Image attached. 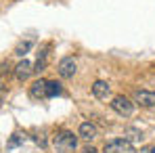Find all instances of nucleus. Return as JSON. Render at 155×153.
Segmentation results:
<instances>
[{
    "label": "nucleus",
    "mask_w": 155,
    "mask_h": 153,
    "mask_svg": "<svg viewBox=\"0 0 155 153\" xmlns=\"http://www.w3.org/2000/svg\"><path fill=\"white\" fill-rule=\"evenodd\" d=\"M8 74V65H0V97L4 92V76Z\"/></svg>",
    "instance_id": "obj_13"
},
{
    "label": "nucleus",
    "mask_w": 155,
    "mask_h": 153,
    "mask_svg": "<svg viewBox=\"0 0 155 153\" xmlns=\"http://www.w3.org/2000/svg\"><path fill=\"white\" fill-rule=\"evenodd\" d=\"M31 46H34V42H29V40H27V42H21V44H19V46L15 48V55H19V57H23V55H25V52L29 51Z\"/></svg>",
    "instance_id": "obj_12"
},
{
    "label": "nucleus",
    "mask_w": 155,
    "mask_h": 153,
    "mask_svg": "<svg viewBox=\"0 0 155 153\" xmlns=\"http://www.w3.org/2000/svg\"><path fill=\"white\" fill-rule=\"evenodd\" d=\"M109 105H111V109H113L117 115H122V118H130V115L134 113V103L130 101L128 97H124V95L113 97Z\"/></svg>",
    "instance_id": "obj_2"
},
{
    "label": "nucleus",
    "mask_w": 155,
    "mask_h": 153,
    "mask_svg": "<svg viewBox=\"0 0 155 153\" xmlns=\"http://www.w3.org/2000/svg\"><path fill=\"white\" fill-rule=\"evenodd\" d=\"M78 136L84 138V141H94L99 136V128L94 126L92 122H82L80 124V130H78Z\"/></svg>",
    "instance_id": "obj_6"
},
{
    "label": "nucleus",
    "mask_w": 155,
    "mask_h": 153,
    "mask_svg": "<svg viewBox=\"0 0 155 153\" xmlns=\"http://www.w3.org/2000/svg\"><path fill=\"white\" fill-rule=\"evenodd\" d=\"M46 59H48V46H44L42 51L38 52V61H36V65H34V72H42V69H46Z\"/></svg>",
    "instance_id": "obj_11"
},
{
    "label": "nucleus",
    "mask_w": 155,
    "mask_h": 153,
    "mask_svg": "<svg viewBox=\"0 0 155 153\" xmlns=\"http://www.w3.org/2000/svg\"><path fill=\"white\" fill-rule=\"evenodd\" d=\"M63 92V86H61V82H54V80H46V97L51 99V97H59Z\"/></svg>",
    "instance_id": "obj_10"
},
{
    "label": "nucleus",
    "mask_w": 155,
    "mask_h": 153,
    "mask_svg": "<svg viewBox=\"0 0 155 153\" xmlns=\"http://www.w3.org/2000/svg\"><path fill=\"white\" fill-rule=\"evenodd\" d=\"M103 153H134V147L128 138H111L105 143Z\"/></svg>",
    "instance_id": "obj_3"
},
{
    "label": "nucleus",
    "mask_w": 155,
    "mask_h": 153,
    "mask_svg": "<svg viewBox=\"0 0 155 153\" xmlns=\"http://www.w3.org/2000/svg\"><path fill=\"white\" fill-rule=\"evenodd\" d=\"M140 153H155V145H149V147H145Z\"/></svg>",
    "instance_id": "obj_15"
},
{
    "label": "nucleus",
    "mask_w": 155,
    "mask_h": 153,
    "mask_svg": "<svg viewBox=\"0 0 155 153\" xmlns=\"http://www.w3.org/2000/svg\"><path fill=\"white\" fill-rule=\"evenodd\" d=\"M34 74V65L27 61V59H23V61H19L17 65H15V78L19 80V82H25L27 78Z\"/></svg>",
    "instance_id": "obj_7"
},
{
    "label": "nucleus",
    "mask_w": 155,
    "mask_h": 153,
    "mask_svg": "<svg viewBox=\"0 0 155 153\" xmlns=\"http://www.w3.org/2000/svg\"><path fill=\"white\" fill-rule=\"evenodd\" d=\"M52 145H54L57 153H74L78 149V134L69 132V130H61L52 138Z\"/></svg>",
    "instance_id": "obj_1"
},
{
    "label": "nucleus",
    "mask_w": 155,
    "mask_h": 153,
    "mask_svg": "<svg viewBox=\"0 0 155 153\" xmlns=\"http://www.w3.org/2000/svg\"><path fill=\"white\" fill-rule=\"evenodd\" d=\"M29 95L34 97V99H48L46 97V80H36L31 86H29Z\"/></svg>",
    "instance_id": "obj_9"
},
{
    "label": "nucleus",
    "mask_w": 155,
    "mask_h": 153,
    "mask_svg": "<svg viewBox=\"0 0 155 153\" xmlns=\"http://www.w3.org/2000/svg\"><path fill=\"white\" fill-rule=\"evenodd\" d=\"M57 72H59V76L63 78V80H71L78 72L76 59H74V57H63V59L59 61V65H57Z\"/></svg>",
    "instance_id": "obj_4"
},
{
    "label": "nucleus",
    "mask_w": 155,
    "mask_h": 153,
    "mask_svg": "<svg viewBox=\"0 0 155 153\" xmlns=\"http://www.w3.org/2000/svg\"><path fill=\"white\" fill-rule=\"evenodd\" d=\"M134 103L140 107H155V92L153 90H134Z\"/></svg>",
    "instance_id": "obj_5"
},
{
    "label": "nucleus",
    "mask_w": 155,
    "mask_h": 153,
    "mask_svg": "<svg viewBox=\"0 0 155 153\" xmlns=\"http://www.w3.org/2000/svg\"><path fill=\"white\" fill-rule=\"evenodd\" d=\"M82 153H99V151H97V149L90 145V147H84V149H82Z\"/></svg>",
    "instance_id": "obj_14"
},
{
    "label": "nucleus",
    "mask_w": 155,
    "mask_h": 153,
    "mask_svg": "<svg viewBox=\"0 0 155 153\" xmlns=\"http://www.w3.org/2000/svg\"><path fill=\"white\" fill-rule=\"evenodd\" d=\"M92 95H94L97 99H107V97L111 95V86H109V82H105V80H97V82L92 84Z\"/></svg>",
    "instance_id": "obj_8"
}]
</instances>
